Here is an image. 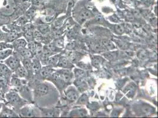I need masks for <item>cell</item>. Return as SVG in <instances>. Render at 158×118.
I'll return each instance as SVG.
<instances>
[{
    "instance_id": "cell-1",
    "label": "cell",
    "mask_w": 158,
    "mask_h": 118,
    "mask_svg": "<svg viewBox=\"0 0 158 118\" xmlns=\"http://www.w3.org/2000/svg\"><path fill=\"white\" fill-rule=\"evenodd\" d=\"M5 104L17 113L22 107L27 105L28 101L23 98L16 90L11 88L5 95Z\"/></svg>"
},
{
    "instance_id": "cell-2",
    "label": "cell",
    "mask_w": 158,
    "mask_h": 118,
    "mask_svg": "<svg viewBox=\"0 0 158 118\" xmlns=\"http://www.w3.org/2000/svg\"><path fill=\"white\" fill-rule=\"evenodd\" d=\"M21 59L20 55L13 50L12 54L2 61L14 72L21 65Z\"/></svg>"
},
{
    "instance_id": "cell-3",
    "label": "cell",
    "mask_w": 158,
    "mask_h": 118,
    "mask_svg": "<svg viewBox=\"0 0 158 118\" xmlns=\"http://www.w3.org/2000/svg\"><path fill=\"white\" fill-rule=\"evenodd\" d=\"M49 87L45 83H36L34 89V96L35 98L43 97L48 93Z\"/></svg>"
},
{
    "instance_id": "cell-4",
    "label": "cell",
    "mask_w": 158,
    "mask_h": 118,
    "mask_svg": "<svg viewBox=\"0 0 158 118\" xmlns=\"http://www.w3.org/2000/svg\"><path fill=\"white\" fill-rule=\"evenodd\" d=\"M19 117V114L10 107L7 105L3 103L1 111L0 112V118H18Z\"/></svg>"
},
{
    "instance_id": "cell-5",
    "label": "cell",
    "mask_w": 158,
    "mask_h": 118,
    "mask_svg": "<svg viewBox=\"0 0 158 118\" xmlns=\"http://www.w3.org/2000/svg\"><path fill=\"white\" fill-rule=\"evenodd\" d=\"M19 117H35L36 114L34 111V109L29 106L26 105L22 107L17 112Z\"/></svg>"
},
{
    "instance_id": "cell-6",
    "label": "cell",
    "mask_w": 158,
    "mask_h": 118,
    "mask_svg": "<svg viewBox=\"0 0 158 118\" xmlns=\"http://www.w3.org/2000/svg\"><path fill=\"white\" fill-rule=\"evenodd\" d=\"M13 76H14L15 77H17L20 79H27L28 76L29 74L27 72L25 67L21 65L13 73Z\"/></svg>"
},
{
    "instance_id": "cell-7",
    "label": "cell",
    "mask_w": 158,
    "mask_h": 118,
    "mask_svg": "<svg viewBox=\"0 0 158 118\" xmlns=\"http://www.w3.org/2000/svg\"><path fill=\"white\" fill-rule=\"evenodd\" d=\"M13 72L8 66L3 62L0 61V75L11 79Z\"/></svg>"
},
{
    "instance_id": "cell-8",
    "label": "cell",
    "mask_w": 158,
    "mask_h": 118,
    "mask_svg": "<svg viewBox=\"0 0 158 118\" xmlns=\"http://www.w3.org/2000/svg\"><path fill=\"white\" fill-rule=\"evenodd\" d=\"M15 52L17 53L21 58H30L31 59L33 57L32 53L27 47H21L17 49L13 50Z\"/></svg>"
},
{
    "instance_id": "cell-9",
    "label": "cell",
    "mask_w": 158,
    "mask_h": 118,
    "mask_svg": "<svg viewBox=\"0 0 158 118\" xmlns=\"http://www.w3.org/2000/svg\"><path fill=\"white\" fill-rule=\"evenodd\" d=\"M66 96L69 100L72 102L76 101L79 98L78 93L73 87H70L67 89L66 92Z\"/></svg>"
},
{
    "instance_id": "cell-10",
    "label": "cell",
    "mask_w": 158,
    "mask_h": 118,
    "mask_svg": "<svg viewBox=\"0 0 158 118\" xmlns=\"http://www.w3.org/2000/svg\"><path fill=\"white\" fill-rule=\"evenodd\" d=\"M6 41L8 43H12L15 40L20 38L23 36V33H17V32H6Z\"/></svg>"
},
{
    "instance_id": "cell-11",
    "label": "cell",
    "mask_w": 158,
    "mask_h": 118,
    "mask_svg": "<svg viewBox=\"0 0 158 118\" xmlns=\"http://www.w3.org/2000/svg\"><path fill=\"white\" fill-rule=\"evenodd\" d=\"M60 77L62 80H63L65 82H69L72 80L73 78V74L72 72L69 70H60L59 72Z\"/></svg>"
},
{
    "instance_id": "cell-12",
    "label": "cell",
    "mask_w": 158,
    "mask_h": 118,
    "mask_svg": "<svg viewBox=\"0 0 158 118\" xmlns=\"http://www.w3.org/2000/svg\"><path fill=\"white\" fill-rule=\"evenodd\" d=\"M21 65L25 67V69L28 72V74L33 73V63L32 60L30 58H21Z\"/></svg>"
},
{
    "instance_id": "cell-13",
    "label": "cell",
    "mask_w": 158,
    "mask_h": 118,
    "mask_svg": "<svg viewBox=\"0 0 158 118\" xmlns=\"http://www.w3.org/2000/svg\"><path fill=\"white\" fill-rule=\"evenodd\" d=\"M58 61H59L57 64V66L58 67L66 69H70L73 67V65L70 62L69 60L67 59L65 57H60Z\"/></svg>"
},
{
    "instance_id": "cell-14",
    "label": "cell",
    "mask_w": 158,
    "mask_h": 118,
    "mask_svg": "<svg viewBox=\"0 0 158 118\" xmlns=\"http://www.w3.org/2000/svg\"><path fill=\"white\" fill-rule=\"evenodd\" d=\"M11 44L13 45V50L17 49L18 48H21V47H26L28 45V43L26 40L21 37L14 41Z\"/></svg>"
},
{
    "instance_id": "cell-15",
    "label": "cell",
    "mask_w": 158,
    "mask_h": 118,
    "mask_svg": "<svg viewBox=\"0 0 158 118\" xmlns=\"http://www.w3.org/2000/svg\"><path fill=\"white\" fill-rule=\"evenodd\" d=\"M28 46V48L30 50V52L32 53L33 55L34 54H39L40 52L41 51V47L40 46L39 44L36 43V42H34L31 41L30 42Z\"/></svg>"
},
{
    "instance_id": "cell-16",
    "label": "cell",
    "mask_w": 158,
    "mask_h": 118,
    "mask_svg": "<svg viewBox=\"0 0 158 118\" xmlns=\"http://www.w3.org/2000/svg\"><path fill=\"white\" fill-rule=\"evenodd\" d=\"M53 73V69L50 66H45L41 68L39 74L43 78H47L50 76Z\"/></svg>"
},
{
    "instance_id": "cell-17",
    "label": "cell",
    "mask_w": 158,
    "mask_h": 118,
    "mask_svg": "<svg viewBox=\"0 0 158 118\" xmlns=\"http://www.w3.org/2000/svg\"><path fill=\"white\" fill-rule=\"evenodd\" d=\"M32 63H33V73L34 74H39L40 70L41 68V63L40 61L38 59H33L32 60Z\"/></svg>"
},
{
    "instance_id": "cell-18",
    "label": "cell",
    "mask_w": 158,
    "mask_h": 118,
    "mask_svg": "<svg viewBox=\"0 0 158 118\" xmlns=\"http://www.w3.org/2000/svg\"><path fill=\"white\" fill-rule=\"evenodd\" d=\"M13 52V49L12 48H7L6 50L0 51V61H4L5 59H7Z\"/></svg>"
},
{
    "instance_id": "cell-19",
    "label": "cell",
    "mask_w": 158,
    "mask_h": 118,
    "mask_svg": "<svg viewBox=\"0 0 158 118\" xmlns=\"http://www.w3.org/2000/svg\"><path fill=\"white\" fill-rule=\"evenodd\" d=\"M59 59V56H57V55L49 57V59L47 62V66H50V67H55V66H57Z\"/></svg>"
},
{
    "instance_id": "cell-20",
    "label": "cell",
    "mask_w": 158,
    "mask_h": 118,
    "mask_svg": "<svg viewBox=\"0 0 158 118\" xmlns=\"http://www.w3.org/2000/svg\"><path fill=\"white\" fill-rule=\"evenodd\" d=\"M79 17L81 19H87L90 18V17H92V13L89 10H82L80 13Z\"/></svg>"
},
{
    "instance_id": "cell-21",
    "label": "cell",
    "mask_w": 158,
    "mask_h": 118,
    "mask_svg": "<svg viewBox=\"0 0 158 118\" xmlns=\"http://www.w3.org/2000/svg\"><path fill=\"white\" fill-rule=\"evenodd\" d=\"M42 113V115L44 117H53L55 116L54 111L53 110H48L44 109H40Z\"/></svg>"
},
{
    "instance_id": "cell-22",
    "label": "cell",
    "mask_w": 158,
    "mask_h": 118,
    "mask_svg": "<svg viewBox=\"0 0 158 118\" xmlns=\"http://www.w3.org/2000/svg\"><path fill=\"white\" fill-rule=\"evenodd\" d=\"M74 74H75V76L77 78L80 79L85 75V72L81 69H75L74 70Z\"/></svg>"
},
{
    "instance_id": "cell-23",
    "label": "cell",
    "mask_w": 158,
    "mask_h": 118,
    "mask_svg": "<svg viewBox=\"0 0 158 118\" xmlns=\"http://www.w3.org/2000/svg\"><path fill=\"white\" fill-rule=\"evenodd\" d=\"M102 62V59L99 57H94L92 59V64L93 66L96 67H98L101 64Z\"/></svg>"
},
{
    "instance_id": "cell-24",
    "label": "cell",
    "mask_w": 158,
    "mask_h": 118,
    "mask_svg": "<svg viewBox=\"0 0 158 118\" xmlns=\"http://www.w3.org/2000/svg\"><path fill=\"white\" fill-rule=\"evenodd\" d=\"M6 34H7L6 32L3 31L2 28L0 27V42H2V41L5 42L6 41Z\"/></svg>"
},
{
    "instance_id": "cell-25",
    "label": "cell",
    "mask_w": 158,
    "mask_h": 118,
    "mask_svg": "<svg viewBox=\"0 0 158 118\" xmlns=\"http://www.w3.org/2000/svg\"><path fill=\"white\" fill-rule=\"evenodd\" d=\"M103 44L105 46L106 48H107L109 49H110V50H112V49L114 48V46L113 44V43H111L110 41H109L104 40L103 41Z\"/></svg>"
},
{
    "instance_id": "cell-26",
    "label": "cell",
    "mask_w": 158,
    "mask_h": 118,
    "mask_svg": "<svg viewBox=\"0 0 158 118\" xmlns=\"http://www.w3.org/2000/svg\"><path fill=\"white\" fill-rule=\"evenodd\" d=\"M39 32H40V33H43V34H45V33H47L49 30V27L47 26H40L39 27Z\"/></svg>"
},
{
    "instance_id": "cell-27",
    "label": "cell",
    "mask_w": 158,
    "mask_h": 118,
    "mask_svg": "<svg viewBox=\"0 0 158 118\" xmlns=\"http://www.w3.org/2000/svg\"><path fill=\"white\" fill-rule=\"evenodd\" d=\"M93 49L96 51V52H102L103 50V48L102 46H100V44L99 43H95L94 44H93Z\"/></svg>"
},
{
    "instance_id": "cell-28",
    "label": "cell",
    "mask_w": 158,
    "mask_h": 118,
    "mask_svg": "<svg viewBox=\"0 0 158 118\" xmlns=\"http://www.w3.org/2000/svg\"><path fill=\"white\" fill-rule=\"evenodd\" d=\"M116 32L119 34H122L124 33V28L121 25H117L115 26Z\"/></svg>"
},
{
    "instance_id": "cell-29",
    "label": "cell",
    "mask_w": 158,
    "mask_h": 118,
    "mask_svg": "<svg viewBox=\"0 0 158 118\" xmlns=\"http://www.w3.org/2000/svg\"><path fill=\"white\" fill-rule=\"evenodd\" d=\"M152 109L151 107L149 106H144L142 108V111L145 114H149V113L152 112Z\"/></svg>"
},
{
    "instance_id": "cell-30",
    "label": "cell",
    "mask_w": 158,
    "mask_h": 118,
    "mask_svg": "<svg viewBox=\"0 0 158 118\" xmlns=\"http://www.w3.org/2000/svg\"><path fill=\"white\" fill-rule=\"evenodd\" d=\"M78 66L83 69H90V65H89L85 64V63H81V62L78 63Z\"/></svg>"
},
{
    "instance_id": "cell-31",
    "label": "cell",
    "mask_w": 158,
    "mask_h": 118,
    "mask_svg": "<svg viewBox=\"0 0 158 118\" xmlns=\"http://www.w3.org/2000/svg\"><path fill=\"white\" fill-rule=\"evenodd\" d=\"M86 97H87V96H86V95L82 96V97L79 99V103H82V104L86 103V102H87V98Z\"/></svg>"
},
{
    "instance_id": "cell-32",
    "label": "cell",
    "mask_w": 158,
    "mask_h": 118,
    "mask_svg": "<svg viewBox=\"0 0 158 118\" xmlns=\"http://www.w3.org/2000/svg\"><path fill=\"white\" fill-rule=\"evenodd\" d=\"M55 46H57V47H63V40H62V39L57 40L56 41V45Z\"/></svg>"
},
{
    "instance_id": "cell-33",
    "label": "cell",
    "mask_w": 158,
    "mask_h": 118,
    "mask_svg": "<svg viewBox=\"0 0 158 118\" xmlns=\"http://www.w3.org/2000/svg\"><path fill=\"white\" fill-rule=\"evenodd\" d=\"M105 57H106L107 59L109 60H112V59H114V56L113 53H106L105 54Z\"/></svg>"
},
{
    "instance_id": "cell-34",
    "label": "cell",
    "mask_w": 158,
    "mask_h": 118,
    "mask_svg": "<svg viewBox=\"0 0 158 118\" xmlns=\"http://www.w3.org/2000/svg\"><path fill=\"white\" fill-rule=\"evenodd\" d=\"M42 0H31L32 4L34 6H39Z\"/></svg>"
},
{
    "instance_id": "cell-35",
    "label": "cell",
    "mask_w": 158,
    "mask_h": 118,
    "mask_svg": "<svg viewBox=\"0 0 158 118\" xmlns=\"http://www.w3.org/2000/svg\"><path fill=\"white\" fill-rule=\"evenodd\" d=\"M2 105H3V102H2L0 101V112L1 111V109H2Z\"/></svg>"
}]
</instances>
